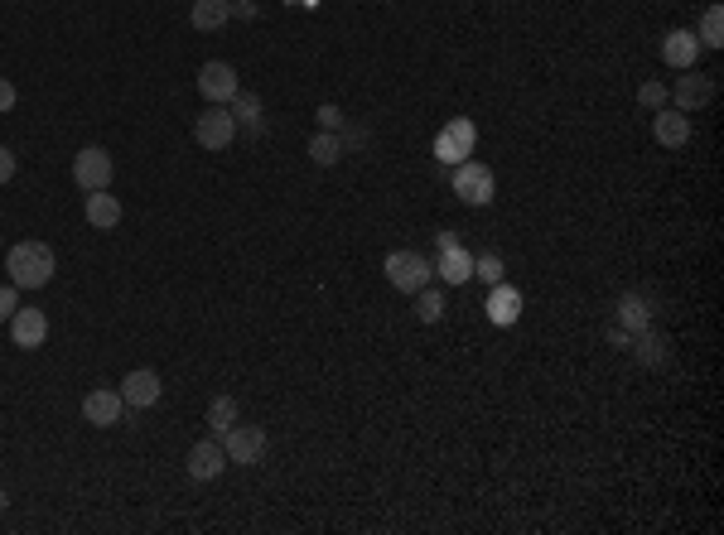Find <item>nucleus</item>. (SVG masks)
<instances>
[{
	"instance_id": "obj_30",
	"label": "nucleus",
	"mask_w": 724,
	"mask_h": 535,
	"mask_svg": "<svg viewBox=\"0 0 724 535\" xmlns=\"http://www.w3.org/2000/svg\"><path fill=\"white\" fill-rule=\"evenodd\" d=\"M15 309H20V285H5V290H0V323L10 319Z\"/></svg>"
},
{
	"instance_id": "obj_6",
	"label": "nucleus",
	"mask_w": 724,
	"mask_h": 535,
	"mask_svg": "<svg viewBox=\"0 0 724 535\" xmlns=\"http://www.w3.org/2000/svg\"><path fill=\"white\" fill-rule=\"evenodd\" d=\"M223 454H227V463H242V468L261 463V458H266V429H261V425H232V429H223Z\"/></svg>"
},
{
	"instance_id": "obj_8",
	"label": "nucleus",
	"mask_w": 724,
	"mask_h": 535,
	"mask_svg": "<svg viewBox=\"0 0 724 535\" xmlns=\"http://www.w3.org/2000/svg\"><path fill=\"white\" fill-rule=\"evenodd\" d=\"M232 135H237V121H232V111L227 107H208L194 121V140L203 145V150H227Z\"/></svg>"
},
{
	"instance_id": "obj_29",
	"label": "nucleus",
	"mask_w": 724,
	"mask_h": 535,
	"mask_svg": "<svg viewBox=\"0 0 724 535\" xmlns=\"http://www.w3.org/2000/svg\"><path fill=\"white\" fill-rule=\"evenodd\" d=\"M314 121H319V131H343V111L334 102H324V107L314 111Z\"/></svg>"
},
{
	"instance_id": "obj_19",
	"label": "nucleus",
	"mask_w": 724,
	"mask_h": 535,
	"mask_svg": "<svg viewBox=\"0 0 724 535\" xmlns=\"http://www.w3.org/2000/svg\"><path fill=\"white\" fill-rule=\"evenodd\" d=\"M189 20H194V29L213 34V29H223L227 20H232V0H194Z\"/></svg>"
},
{
	"instance_id": "obj_22",
	"label": "nucleus",
	"mask_w": 724,
	"mask_h": 535,
	"mask_svg": "<svg viewBox=\"0 0 724 535\" xmlns=\"http://www.w3.org/2000/svg\"><path fill=\"white\" fill-rule=\"evenodd\" d=\"M720 44H724V10L710 5V10L700 15V49H720Z\"/></svg>"
},
{
	"instance_id": "obj_14",
	"label": "nucleus",
	"mask_w": 724,
	"mask_h": 535,
	"mask_svg": "<svg viewBox=\"0 0 724 535\" xmlns=\"http://www.w3.org/2000/svg\"><path fill=\"white\" fill-rule=\"evenodd\" d=\"M652 135H657V145H667V150H681V145L691 140V111L662 107L657 116H652Z\"/></svg>"
},
{
	"instance_id": "obj_31",
	"label": "nucleus",
	"mask_w": 724,
	"mask_h": 535,
	"mask_svg": "<svg viewBox=\"0 0 724 535\" xmlns=\"http://www.w3.org/2000/svg\"><path fill=\"white\" fill-rule=\"evenodd\" d=\"M10 179H15V150L0 145V184H10Z\"/></svg>"
},
{
	"instance_id": "obj_13",
	"label": "nucleus",
	"mask_w": 724,
	"mask_h": 535,
	"mask_svg": "<svg viewBox=\"0 0 724 535\" xmlns=\"http://www.w3.org/2000/svg\"><path fill=\"white\" fill-rule=\"evenodd\" d=\"M696 58H700L696 29H671L667 39H662V63H667V68L686 73V68H696Z\"/></svg>"
},
{
	"instance_id": "obj_26",
	"label": "nucleus",
	"mask_w": 724,
	"mask_h": 535,
	"mask_svg": "<svg viewBox=\"0 0 724 535\" xmlns=\"http://www.w3.org/2000/svg\"><path fill=\"white\" fill-rule=\"evenodd\" d=\"M638 102H642V107H652V111H662V107H667V87H662V82H642Z\"/></svg>"
},
{
	"instance_id": "obj_2",
	"label": "nucleus",
	"mask_w": 724,
	"mask_h": 535,
	"mask_svg": "<svg viewBox=\"0 0 724 535\" xmlns=\"http://www.w3.org/2000/svg\"><path fill=\"white\" fill-rule=\"evenodd\" d=\"M387 285L391 290H401V295H416L430 285V275H435V261H425L420 251H391L387 256Z\"/></svg>"
},
{
	"instance_id": "obj_20",
	"label": "nucleus",
	"mask_w": 724,
	"mask_h": 535,
	"mask_svg": "<svg viewBox=\"0 0 724 535\" xmlns=\"http://www.w3.org/2000/svg\"><path fill=\"white\" fill-rule=\"evenodd\" d=\"M227 111H232L237 131H242V126H247V131H261V126H266V121H261L266 111H261V97H256V92H237V97L227 102Z\"/></svg>"
},
{
	"instance_id": "obj_16",
	"label": "nucleus",
	"mask_w": 724,
	"mask_h": 535,
	"mask_svg": "<svg viewBox=\"0 0 724 535\" xmlns=\"http://www.w3.org/2000/svg\"><path fill=\"white\" fill-rule=\"evenodd\" d=\"M676 111H696V107H705L710 97H715V82L705 78V73H696V68H686V78L676 82Z\"/></svg>"
},
{
	"instance_id": "obj_7",
	"label": "nucleus",
	"mask_w": 724,
	"mask_h": 535,
	"mask_svg": "<svg viewBox=\"0 0 724 535\" xmlns=\"http://www.w3.org/2000/svg\"><path fill=\"white\" fill-rule=\"evenodd\" d=\"M198 92H203L213 107H227V102L242 92V82H237V68H232V63H223V58L203 63V68H198Z\"/></svg>"
},
{
	"instance_id": "obj_34",
	"label": "nucleus",
	"mask_w": 724,
	"mask_h": 535,
	"mask_svg": "<svg viewBox=\"0 0 724 535\" xmlns=\"http://www.w3.org/2000/svg\"><path fill=\"white\" fill-rule=\"evenodd\" d=\"M5 502H10V497H5V492H0V511H5Z\"/></svg>"
},
{
	"instance_id": "obj_28",
	"label": "nucleus",
	"mask_w": 724,
	"mask_h": 535,
	"mask_svg": "<svg viewBox=\"0 0 724 535\" xmlns=\"http://www.w3.org/2000/svg\"><path fill=\"white\" fill-rule=\"evenodd\" d=\"M474 275H483L488 285H498V280H502V261H498V256H474Z\"/></svg>"
},
{
	"instance_id": "obj_12",
	"label": "nucleus",
	"mask_w": 724,
	"mask_h": 535,
	"mask_svg": "<svg viewBox=\"0 0 724 535\" xmlns=\"http://www.w3.org/2000/svg\"><path fill=\"white\" fill-rule=\"evenodd\" d=\"M223 468H227L223 439H198L194 449H189V478L194 482H213Z\"/></svg>"
},
{
	"instance_id": "obj_24",
	"label": "nucleus",
	"mask_w": 724,
	"mask_h": 535,
	"mask_svg": "<svg viewBox=\"0 0 724 535\" xmlns=\"http://www.w3.org/2000/svg\"><path fill=\"white\" fill-rule=\"evenodd\" d=\"M445 295H440V290H430V285H425V290H416V314H420V323H440L445 319Z\"/></svg>"
},
{
	"instance_id": "obj_33",
	"label": "nucleus",
	"mask_w": 724,
	"mask_h": 535,
	"mask_svg": "<svg viewBox=\"0 0 724 535\" xmlns=\"http://www.w3.org/2000/svg\"><path fill=\"white\" fill-rule=\"evenodd\" d=\"M232 15H242V20H256V5H251V0H237V5H232Z\"/></svg>"
},
{
	"instance_id": "obj_15",
	"label": "nucleus",
	"mask_w": 724,
	"mask_h": 535,
	"mask_svg": "<svg viewBox=\"0 0 724 535\" xmlns=\"http://www.w3.org/2000/svg\"><path fill=\"white\" fill-rule=\"evenodd\" d=\"M435 275L445 280V285H469L474 280V256L454 241V246H445L440 251V261H435Z\"/></svg>"
},
{
	"instance_id": "obj_18",
	"label": "nucleus",
	"mask_w": 724,
	"mask_h": 535,
	"mask_svg": "<svg viewBox=\"0 0 724 535\" xmlns=\"http://www.w3.org/2000/svg\"><path fill=\"white\" fill-rule=\"evenodd\" d=\"M87 222L97 227V232H116V222H121V198L116 193H87Z\"/></svg>"
},
{
	"instance_id": "obj_23",
	"label": "nucleus",
	"mask_w": 724,
	"mask_h": 535,
	"mask_svg": "<svg viewBox=\"0 0 724 535\" xmlns=\"http://www.w3.org/2000/svg\"><path fill=\"white\" fill-rule=\"evenodd\" d=\"M618 319H623V333L633 338V333H647V304L638 295H628L618 304Z\"/></svg>"
},
{
	"instance_id": "obj_9",
	"label": "nucleus",
	"mask_w": 724,
	"mask_h": 535,
	"mask_svg": "<svg viewBox=\"0 0 724 535\" xmlns=\"http://www.w3.org/2000/svg\"><path fill=\"white\" fill-rule=\"evenodd\" d=\"M10 343L25 348V352L44 348V343H49V319H44V309H15V314H10Z\"/></svg>"
},
{
	"instance_id": "obj_5",
	"label": "nucleus",
	"mask_w": 724,
	"mask_h": 535,
	"mask_svg": "<svg viewBox=\"0 0 724 535\" xmlns=\"http://www.w3.org/2000/svg\"><path fill=\"white\" fill-rule=\"evenodd\" d=\"M73 179H78V188H87V193L112 188V179H116L112 155H107L102 145H87V150H78V160H73Z\"/></svg>"
},
{
	"instance_id": "obj_17",
	"label": "nucleus",
	"mask_w": 724,
	"mask_h": 535,
	"mask_svg": "<svg viewBox=\"0 0 724 535\" xmlns=\"http://www.w3.org/2000/svg\"><path fill=\"white\" fill-rule=\"evenodd\" d=\"M483 309H488V319L498 323V328H512V323L522 319V295H517V290H512V285H493V295H488V304H483Z\"/></svg>"
},
{
	"instance_id": "obj_4",
	"label": "nucleus",
	"mask_w": 724,
	"mask_h": 535,
	"mask_svg": "<svg viewBox=\"0 0 724 535\" xmlns=\"http://www.w3.org/2000/svg\"><path fill=\"white\" fill-rule=\"evenodd\" d=\"M478 145V126L469 121V116H454L445 131L435 135V160L440 164H464L469 155H474Z\"/></svg>"
},
{
	"instance_id": "obj_1",
	"label": "nucleus",
	"mask_w": 724,
	"mask_h": 535,
	"mask_svg": "<svg viewBox=\"0 0 724 535\" xmlns=\"http://www.w3.org/2000/svg\"><path fill=\"white\" fill-rule=\"evenodd\" d=\"M5 270H10V285H20V290H44L58 270L54 246H49V241H15V246L5 251Z\"/></svg>"
},
{
	"instance_id": "obj_25",
	"label": "nucleus",
	"mask_w": 724,
	"mask_h": 535,
	"mask_svg": "<svg viewBox=\"0 0 724 535\" xmlns=\"http://www.w3.org/2000/svg\"><path fill=\"white\" fill-rule=\"evenodd\" d=\"M208 425L218 429V434L237 425V401H232V396H218V401L208 405Z\"/></svg>"
},
{
	"instance_id": "obj_11",
	"label": "nucleus",
	"mask_w": 724,
	"mask_h": 535,
	"mask_svg": "<svg viewBox=\"0 0 724 535\" xmlns=\"http://www.w3.org/2000/svg\"><path fill=\"white\" fill-rule=\"evenodd\" d=\"M121 415H126V401H121V391H87L83 396V420L87 425H121Z\"/></svg>"
},
{
	"instance_id": "obj_27",
	"label": "nucleus",
	"mask_w": 724,
	"mask_h": 535,
	"mask_svg": "<svg viewBox=\"0 0 724 535\" xmlns=\"http://www.w3.org/2000/svg\"><path fill=\"white\" fill-rule=\"evenodd\" d=\"M638 348H642V362H647V367H657V362H662V357H667V343H662V338H652V333H638Z\"/></svg>"
},
{
	"instance_id": "obj_32",
	"label": "nucleus",
	"mask_w": 724,
	"mask_h": 535,
	"mask_svg": "<svg viewBox=\"0 0 724 535\" xmlns=\"http://www.w3.org/2000/svg\"><path fill=\"white\" fill-rule=\"evenodd\" d=\"M10 107H15V82L0 78V111H10Z\"/></svg>"
},
{
	"instance_id": "obj_10",
	"label": "nucleus",
	"mask_w": 724,
	"mask_h": 535,
	"mask_svg": "<svg viewBox=\"0 0 724 535\" xmlns=\"http://www.w3.org/2000/svg\"><path fill=\"white\" fill-rule=\"evenodd\" d=\"M160 376L150 372V367H136V372L121 381V401H126V410H150V405L160 401Z\"/></svg>"
},
{
	"instance_id": "obj_21",
	"label": "nucleus",
	"mask_w": 724,
	"mask_h": 535,
	"mask_svg": "<svg viewBox=\"0 0 724 535\" xmlns=\"http://www.w3.org/2000/svg\"><path fill=\"white\" fill-rule=\"evenodd\" d=\"M343 155H348V150H343V135H338V131H319L314 140H309V160L319 164V169L338 164Z\"/></svg>"
},
{
	"instance_id": "obj_3",
	"label": "nucleus",
	"mask_w": 724,
	"mask_h": 535,
	"mask_svg": "<svg viewBox=\"0 0 724 535\" xmlns=\"http://www.w3.org/2000/svg\"><path fill=\"white\" fill-rule=\"evenodd\" d=\"M454 193H459L469 208H483V203H493L498 179H493V169H488V164L464 160V164H454Z\"/></svg>"
}]
</instances>
